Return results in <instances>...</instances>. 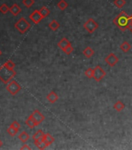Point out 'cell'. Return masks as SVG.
<instances>
[{"label": "cell", "instance_id": "cell-30", "mask_svg": "<svg viewBox=\"0 0 132 150\" xmlns=\"http://www.w3.org/2000/svg\"><path fill=\"white\" fill-rule=\"evenodd\" d=\"M5 65L7 67L10 68V69H13L14 67H15V63L13 62L12 60H10V59H9V60H7L6 63H4Z\"/></svg>", "mask_w": 132, "mask_h": 150}, {"label": "cell", "instance_id": "cell-5", "mask_svg": "<svg viewBox=\"0 0 132 150\" xmlns=\"http://www.w3.org/2000/svg\"><path fill=\"white\" fill-rule=\"evenodd\" d=\"M83 27L89 33L92 34L97 29L99 25L93 18H89L85 22V23L83 24Z\"/></svg>", "mask_w": 132, "mask_h": 150}, {"label": "cell", "instance_id": "cell-1", "mask_svg": "<svg viewBox=\"0 0 132 150\" xmlns=\"http://www.w3.org/2000/svg\"><path fill=\"white\" fill-rule=\"evenodd\" d=\"M131 21V16H129L125 11H121L114 18V23L122 31H125L129 28Z\"/></svg>", "mask_w": 132, "mask_h": 150}, {"label": "cell", "instance_id": "cell-16", "mask_svg": "<svg viewBox=\"0 0 132 150\" xmlns=\"http://www.w3.org/2000/svg\"><path fill=\"white\" fill-rule=\"evenodd\" d=\"M18 138L22 142L25 143L27 142L28 140H29V138H30V135L28 134L26 131H23V132H21L18 136Z\"/></svg>", "mask_w": 132, "mask_h": 150}, {"label": "cell", "instance_id": "cell-25", "mask_svg": "<svg viewBox=\"0 0 132 150\" xmlns=\"http://www.w3.org/2000/svg\"><path fill=\"white\" fill-rule=\"evenodd\" d=\"M93 74H94V69L93 68H88L87 70L85 71V75L87 78H93Z\"/></svg>", "mask_w": 132, "mask_h": 150}, {"label": "cell", "instance_id": "cell-4", "mask_svg": "<svg viewBox=\"0 0 132 150\" xmlns=\"http://www.w3.org/2000/svg\"><path fill=\"white\" fill-rule=\"evenodd\" d=\"M6 90L11 94L12 96H15L21 90V86L16 81H10L7 84Z\"/></svg>", "mask_w": 132, "mask_h": 150}, {"label": "cell", "instance_id": "cell-9", "mask_svg": "<svg viewBox=\"0 0 132 150\" xmlns=\"http://www.w3.org/2000/svg\"><path fill=\"white\" fill-rule=\"evenodd\" d=\"M30 19L33 21V23H34L35 24H37V23H39L44 18L41 16V14L39 10L36 9V10H34L30 15Z\"/></svg>", "mask_w": 132, "mask_h": 150}, {"label": "cell", "instance_id": "cell-24", "mask_svg": "<svg viewBox=\"0 0 132 150\" xmlns=\"http://www.w3.org/2000/svg\"><path fill=\"white\" fill-rule=\"evenodd\" d=\"M44 136V133L43 132V131L42 130H38V131L36 132V133L33 135V139L34 141L37 140V139H39V138H43Z\"/></svg>", "mask_w": 132, "mask_h": 150}, {"label": "cell", "instance_id": "cell-28", "mask_svg": "<svg viewBox=\"0 0 132 150\" xmlns=\"http://www.w3.org/2000/svg\"><path fill=\"white\" fill-rule=\"evenodd\" d=\"M23 5L27 8H30L34 4V0H23Z\"/></svg>", "mask_w": 132, "mask_h": 150}, {"label": "cell", "instance_id": "cell-13", "mask_svg": "<svg viewBox=\"0 0 132 150\" xmlns=\"http://www.w3.org/2000/svg\"><path fill=\"white\" fill-rule=\"evenodd\" d=\"M71 45V43L69 42V41H68L66 38H63L61 40L60 42L58 43V46L61 49L64 50L66 47H68V45Z\"/></svg>", "mask_w": 132, "mask_h": 150}, {"label": "cell", "instance_id": "cell-26", "mask_svg": "<svg viewBox=\"0 0 132 150\" xmlns=\"http://www.w3.org/2000/svg\"><path fill=\"white\" fill-rule=\"evenodd\" d=\"M114 4L117 8H122L126 4V1L125 0H114Z\"/></svg>", "mask_w": 132, "mask_h": 150}, {"label": "cell", "instance_id": "cell-7", "mask_svg": "<svg viewBox=\"0 0 132 150\" xmlns=\"http://www.w3.org/2000/svg\"><path fill=\"white\" fill-rule=\"evenodd\" d=\"M30 117H32L33 120H34L36 124H37V125H39L41 123H42V122L44 121V118H45L44 115L42 114L41 112H40L38 110H34V111L33 112L32 114L30 115Z\"/></svg>", "mask_w": 132, "mask_h": 150}, {"label": "cell", "instance_id": "cell-33", "mask_svg": "<svg viewBox=\"0 0 132 150\" xmlns=\"http://www.w3.org/2000/svg\"><path fill=\"white\" fill-rule=\"evenodd\" d=\"M128 29H129V30L132 32V14H131V21H130V23H129V28H128Z\"/></svg>", "mask_w": 132, "mask_h": 150}, {"label": "cell", "instance_id": "cell-8", "mask_svg": "<svg viewBox=\"0 0 132 150\" xmlns=\"http://www.w3.org/2000/svg\"><path fill=\"white\" fill-rule=\"evenodd\" d=\"M118 58L114 53H110L105 58V62L110 67H114L118 63Z\"/></svg>", "mask_w": 132, "mask_h": 150}, {"label": "cell", "instance_id": "cell-3", "mask_svg": "<svg viewBox=\"0 0 132 150\" xmlns=\"http://www.w3.org/2000/svg\"><path fill=\"white\" fill-rule=\"evenodd\" d=\"M30 28V23L26 20L24 17H21L16 23H15V28L21 33L24 34L27 32Z\"/></svg>", "mask_w": 132, "mask_h": 150}, {"label": "cell", "instance_id": "cell-22", "mask_svg": "<svg viewBox=\"0 0 132 150\" xmlns=\"http://www.w3.org/2000/svg\"><path fill=\"white\" fill-rule=\"evenodd\" d=\"M68 6V4L66 2L65 0H61L60 2L58 3V7L61 10H62V11L67 9Z\"/></svg>", "mask_w": 132, "mask_h": 150}, {"label": "cell", "instance_id": "cell-32", "mask_svg": "<svg viewBox=\"0 0 132 150\" xmlns=\"http://www.w3.org/2000/svg\"><path fill=\"white\" fill-rule=\"evenodd\" d=\"M20 149H22V150H24V149L30 150V149H31V148H30V146H29V145H23V146H22V147L20 148Z\"/></svg>", "mask_w": 132, "mask_h": 150}, {"label": "cell", "instance_id": "cell-14", "mask_svg": "<svg viewBox=\"0 0 132 150\" xmlns=\"http://www.w3.org/2000/svg\"><path fill=\"white\" fill-rule=\"evenodd\" d=\"M9 11H10V13H11L13 16H17V15L21 12V9L18 5L16 4V3H15V4L13 5V6L9 8Z\"/></svg>", "mask_w": 132, "mask_h": 150}, {"label": "cell", "instance_id": "cell-20", "mask_svg": "<svg viewBox=\"0 0 132 150\" xmlns=\"http://www.w3.org/2000/svg\"><path fill=\"white\" fill-rule=\"evenodd\" d=\"M25 124H27V126L28 127H30V128H34V127H35L37 126V124H36V123H35V121L33 120V118L31 117H28V119L26 120Z\"/></svg>", "mask_w": 132, "mask_h": 150}, {"label": "cell", "instance_id": "cell-2", "mask_svg": "<svg viewBox=\"0 0 132 150\" xmlns=\"http://www.w3.org/2000/svg\"><path fill=\"white\" fill-rule=\"evenodd\" d=\"M16 76V71L13 69L7 67L3 64L0 67V80L4 84H8Z\"/></svg>", "mask_w": 132, "mask_h": 150}, {"label": "cell", "instance_id": "cell-31", "mask_svg": "<svg viewBox=\"0 0 132 150\" xmlns=\"http://www.w3.org/2000/svg\"><path fill=\"white\" fill-rule=\"evenodd\" d=\"M11 126H13V127H15L16 129H18V130H19V129L20 128L21 125L18 121H16V120H14V121L11 124Z\"/></svg>", "mask_w": 132, "mask_h": 150}, {"label": "cell", "instance_id": "cell-34", "mask_svg": "<svg viewBox=\"0 0 132 150\" xmlns=\"http://www.w3.org/2000/svg\"><path fill=\"white\" fill-rule=\"evenodd\" d=\"M2 144H3V143H2V141H1V139H0V148H1L2 146Z\"/></svg>", "mask_w": 132, "mask_h": 150}, {"label": "cell", "instance_id": "cell-18", "mask_svg": "<svg viewBox=\"0 0 132 150\" xmlns=\"http://www.w3.org/2000/svg\"><path fill=\"white\" fill-rule=\"evenodd\" d=\"M49 28H51L52 30H54V31H56L58 28H60V23H58L57 21H55V20H53L51 23H49Z\"/></svg>", "mask_w": 132, "mask_h": 150}, {"label": "cell", "instance_id": "cell-17", "mask_svg": "<svg viewBox=\"0 0 132 150\" xmlns=\"http://www.w3.org/2000/svg\"><path fill=\"white\" fill-rule=\"evenodd\" d=\"M124 107H125V105H124V104L121 101H117L114 105V109L115 110H117V112L122 111L124 109Z\"/></svg>", "mask_w": 132, "mask_h": 150}, {"label": "cell", "instance_id": "cell-23", "mask_svg": "<svg viewBox=\"0 0 132 150\" xmlns=\"http://www.w3.org/2000/svg\"><path fill=\"white\" fill-rule=\"evenodd\" d=\"M39 11L40 13H41V16H43V18H45V17H47V16H48L49 14H50V10H49V9L45 6L42 7Z\"/></svg>", "mask_w": 132, "mask_h": 150}, {"label": "cell", "instance_id": "cell-29", "mask_svg": "<svg viewBox=\"0 0 132 150\" xmlns=\"http://www.w3.org/2000/svg\"><path fill=\"white\" fill-rule=\"evenodd\" d=\"M64 52H65V54H67V55H70V54L72 53V52L74 51V48L72 46V45H68V47H66L64 50Z\"/></svg>", "mask_w": 132, "mask_h": 150}, {"label": "cell", "instance_id": "cell-12", "mask_svg": "<svg viewBox=\"0 0 132 150\" xmlns=\"http://www.w3.org/2000/svg\"><path fill=\"white\" fill-rule=\"evenodd\" d=\"M44 142H45L47 146H49V145H51V144L54 142V138L53 136L51 135L49 133H46L44 134Z\"/></svg>", "mask_w": 132, "mask_h": 150}, {"label": "cell", "instance_id": "cell-11", "mask_svg": "<svg viewBox=\"0 0 132 150\" xmlns=\"http://www.w3.org/2000/svg\"><path fill=\"white\" fill-rule=\"evenodd\" d=\"M34 144L39 149H46L47 147L45 142H44V137L34 141Z\"/></svg>", "mask_w": 132, "mask_h": 150}, {"label": "cell", "instance_id": "cell-35", "mask_svg": "<svg viewBox=\"0 0 132 150\" xmlns=\"http://www.w3.org/2000/svg\"><path fill=\"white\" fill-rule=\"evenodd\" d=\"M1 55H2V51L0 50V56H1Z\"/></svg>", "mask_w": 132, "mask_h": 150}, {"label": "cell", "instance_id": "cell-27", "mask_svg": "<svg viewBox=\"0 0 132 150\" xmlns=\"http://www.w3.org/2000/svg\"><path fill=\"white\" fill-rule=\"evenodd\" d=\"M9 11V7L7 6L6 3L2 4L1 6H0V12L3 14H6L7 12Z\"/></svg>", "mask_w": 132, "mask_h": 150}, {"label": "cell", "instance_id": "cell-19", "mask_svg": "<svg viewBox=\"0 0 132 150\" xmlns=\"http://www.w3.org/2000/svg\"><path fill=\"white\" fill-rule=\"evenodd\" d=\"M131 46L130 43L128 42H124L121 45V46H120V49H121L124 52H128L131 49Z\"/></svg>", "mask_w": 132, "mask_h": 150}, {"label": "cell", "instance_id": "cell-6", "mask_svg": "<svg viewBox=\"0 0 132 150\" xmlns=\"http://www.w3.org/2000/svg\"><path fill=\"white\" fill-rule=\"evenodd\" d=\"M105 76H106V72H105V70L100 66H96L94 68L93 78H94L96 81L100 82V81H102L104 78Z\"/></svg>", "mask_w": 132, "mask_h": 150}, {"label": "cell", "instance_id": "cell-15", "mask_svg": "<svg viewBox=\"0 0 132 150\" xmlns=\"http://www.w3.org/2000/svg\"><path fill=\"white\" fill-rule=\"evenodd\" d=\"M82 53H83V55L86 56V58H91L94 55V50L91 47L88 46L84 49Z\"/></svg>", "mask_w": 132, "mask_h": 150}, {"label": "cell", "instance_id": "cell-10", "mask_svg": "<svg viewBox=\"0 0 132 150\" xmlns=\"http://www.w3.org/2000/svg\"><path fill=\"white\" fill-rule=\"evenodd\" d=\"M58 96L57 95V93H56L55 91H51L50 93L47 96V100L48 101L49 103H56L57 101H58Z\"/></svg>", "mask_w": 132, "mask_h": 150}, {"label": "cell", "instance_id": "cell-21", "mask_svg": "<svg viewBox=\"0 0 132 150\" xmlns=\"http://www.w3.org/2000/svg\"><path fill=\"white\" fill-rule=\"evenodd\" d=\"M18 129H16L15 127L11 126V125L7 128V132H8V134H9L10 136H12V137H14V136L16 135V134L18 133Z\"/></svg>", "mask_w": 132, "mask_h": 150}]
</instances>
